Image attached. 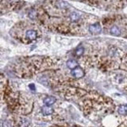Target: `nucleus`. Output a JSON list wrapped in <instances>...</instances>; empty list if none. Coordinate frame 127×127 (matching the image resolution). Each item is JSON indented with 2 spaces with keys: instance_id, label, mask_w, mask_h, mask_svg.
Wrapping results in <instances>:
<instances>
[{
  "instance_id": "1",
  "label": "nucleus",
  "mask_w": 127,
  "mask_h": 127,
  "mask_svg": "<svg viewBox=\"0 0 127 127\" xmlns=\"http://www.w3.org/2000/svg\"><path fill=\"white\" fill-rule=\"evenodd\" d=\"M37 36H38V34L35 30H28L25 33V38L27 39V43L35 40L37 38Z\"/></svg>"
},
{
  "instance_id": "2",
  "label": "nucleus",
  "mask_w": 127,
  "mask_h": 127,
  "mask_svg": "<svg viewBox=\"0 0 127 127\" xmlns=\"http://www.w3.org/2000/svg\"><path fill=\"white\" fill-rule=\"evenodd\" d=\"M101 31H102V28H101V25L99 23H95L89 27V32L92 34H98L101 32Z\"/></svg>"
},
{
  "instance_id": "3",
  "label": "nucleus",
  "mask_w": 127,
  "mask_h": 127,
  "mask_svg": "<svg viewBox=\"0 0 127 127\" xmlns=\"http://www.w3.org/2000/svg\"><path fill=\"white\" fill-rule=\"evenodd\" d=\"M71 75L74 76L75 78H81L84 75V71H83V69L80 66H77L76 68L71 70Z\"/></svg>"
},
{
  "instance_id": "4",
  "label": "nucleus",
  "mask_w": 127,
  "mask_h": 127,
  "mask_svg": "<svg viewBox=\"0 0 127 127\" xmlns=\"http://www.w3.org/2000/svg\"><path fill=\"white\" fill-rule=\"evenodd\" d=\"M77 65H78V63H77V61H75V60H68V61L66 62V66H67L69 69H71V70H73L74 68H76Z\"/></svg>"
},
{
  "instance_id": "5",
  "label": "nucleus",
  "mask_w": 127,
  "mask_h": 127,
  "mask_svg": "<svg viewBox=\"0 0 127 127\" xmlns=\"http://www.w3.org/2000/svg\"><path fill=\"white\" fill-rule=\"evenodd\" d=\"M41 112L44 115H50V114H52L54 112V110L49 106H44V107L41 108Z\"/></svg>"
},
{
  "instance_id": "6",
  "label": "nucleus",
  "mask_w": 127,
  "mask_h": 127,
  "mask_svg": "<svg viewBox=\"0 0 127 127\" xmlns=\"http://www.w3.org/2000/svg\"><path fill=\"white\" fill-rule=\"evenodd\" d=\"M110 32H111V34L114 35V36H119V35L121 34V31H120V29H119V28H117V27H115V26L111 27V30H110Z\"/></svg>"
},
{
  "instance_id": "7",
  "label": "nucleus",
  "mask_w": 127,
  "mask_h": 127,
  "mask_svg": "<svg viewBox=\"0 0 127 127\" xmlns=\"http://www.w3.org/2000/svg\"><path fill=\"white\" fill-rule=\"evenodd\" d=\"M69 20L71 21V22H76V21H78L80 19V14L78 12H71L70 14H69Z\"/></svg>"
},
{
  "instance_id": "8",
  "label": "nucleus",
  "mask_w": 127,
  "mask_h": 127,
  "mask_svg": "<svg viewBox=\"0 0 127 127\" xmlns=\"http://www.w3.org/2000/svg\"><path fill=\"white\" fill-rule=\"evenodd\" d=\"M55 102H56V98L55 97H52V96H48V97H46L44 99V103H45L46 106H51Z\"/></svg>"
},
{
  "instance_id": "9",
  "label": "nucleus",
  "mask_w": 127,
  "mask_h": 127,
  "mask_svg": "<svg viewBox=\"0 0 127 127\" xmlns=\"http://www.w3.org/2000/svg\"><path fill=\"white\" fill-rule=\"evenodd\" d=\"M83 53H84V48L82 45H79L78 47L75 49V52H74V55L76 56V57H81L82 55H83Z\"/></svg>"
},
{
  "instance_id": "10",
  "label": "nucleus",
  "mask_w": 127,
  "mask_h": 127,
  "mask_svg": "<svg viewBox=\"0 0 127 127\" xmlns=\"http://www.w3.org/2000/svg\"><path fill=\"white\" fill-rule=\"evenodd\" d=\"M118 113L119 114H123V115H125L127 114V106H120L119 108H118Z\"/></svg>"
},
{
  "instance_id": "11",
  "label": "nucleus",
  "mask_w": 127,
  "mask_h": 127,
  "mask_svg": "<svg viewBox=\"0 0 127 127\" xmlns=\"http://www.w3.org/2000/svg\"><path fill=\"white\" fill-rule=\"evenodd\" d=\"M29 18L31 20H35L37 18V11L36 10H32L30 13H29Z\"/></svg>"
},
{
  "instance_id": "12",
  "label": "nucleus",
  "mask_w": 127,
  "mask_h": 127,
  "mask_svg": "<svg viewBox=\"0 0 127 127\" xmlns=\"http://www.w3.org/2000/svg\"><path fill=\"white\" fill-rule=\"evenodd\" d=\"M30 88H31V89H32V90H34V89H35V88H34V85H33V84H31V85H30Z\"/></svg>"
},
{
  "instance_id": "13",
  "label": "nucleus",
  "mask_w": 127,
  "mask_h": 127,
  "mask_svg": "<svg viewBox=\"0 0 127 127\" xmlns=\"http://www.w3.org/2000/svg\"><path fill=\"white\" fill-rule=\"evenodd\" d=\"M73 127H75V126H73Z\"/></svg>"
}]
</instances>
